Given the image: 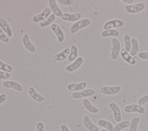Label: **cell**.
Returning <instances> with one entry per match:
<instances>
[{"instance_id": "obj_36", "label": "cell", "mask_w": 148, "mask_h": 131, "mask_svg": "<svg viewBox=\"0 0 148 131\" xmlns=\"http://www.w3.org/2000/svg\"><path fill=\"white\" fill-rule=\"evenodd\" d=\"M58 2L65 6H71L73 4V1L71 0H58Z\"/></svg>"}, {"instance_id": "obj_25", "label": "cell", "mask_w": 148, "mask_h": 131, "mask_svg": "<svg viewBox=\"0 0 148 131\" xmlns=\"http://www.w3.org/2000/svg\"><path fill=\"white\" fill-rule=\"evenodd\" d=\"M97 123L99 126L109 131H113V129H114L113 125L108 120H106L104 119H99L97 121Z\"/></svg>"}, {"instance_id": "obj_24", "label": "cell", "mask_w": 148, "mask_h": 131, "mask_svg": "<svg viewBox=\"0 0 148 131\" xmlns=\"http://www.w3.org/2000/svg\"><path fill=\"white\" fill-rule=\"evenodd\" d=\"M139 51V44L138 40L135 38H131V48L130 54L131 56L134 57Z\"/></svg>"}, {"instance_id": "obj_18", "label": "cell", "mask_w": 148, "mask_h": 131, "mask_svg": "<svg viewBox=\"0 0 148 131\" xmlns=\"http://www.w3.org/2000/svg\"><path fill=\"white\" fill-rule=\"evenodd\" d=\"M87 87V83L84 81H82L78 83H69L67 85V89L71 91H79L84 89Z\"/></svg>"}, {"instance_id": "obj_27", "label": "cell", "mask_w": 148, "mask_h": 131, "mask_svg": "<svg viewBox=\"0 0 148 131\" xmlns=\"http://www.w3.org/2000/svg\"><path fill=\"white\" fill-rule=\"evenodd\" d=\"M70 50H71V51L68 57V59L69 61L72 62L73 61H75L77 58V57L78 54V48L75 45L72 44L71 46Z\"/></svg>"}, {"instance_id": "obj_9", "label": "cell", "mask_w": 148, "mask_h": 131, "mask_svg": "<svg viewBox=\"0 0 148 131\" xmlns=\"http://www.w3.org/2000/svg\"><path fill=\"white\" fill-rule=\"evenodd\" d=\"M83 62V58L82 57H79L75 61H73L72 63L68 65L65 67V70L69 73L73 72L77 70L82 65Z\"/></svg>"}, {"instance_id": "obj_31", "label": "cell", "mask_w": 148, "mask_h": 131, "mask_svg": "<svg viewBox=\"0 0 148 131\" xmlns=\"http://www.w3.org/2000/svg\"><path fill=\"white\" fill-rule=\"evenodd\" d=\"M0 70L10 73V72L13 71V68L12 66L5 63L0 60Z\"/></svg>"}, {"instance_id": "obj_39", "label": "cell", "mask_w": 148, "mask_h": 131, "mask_svg": "<svg viewBox=\"0 0 148 131\" xmlns=\"http://www.w3.org/2000/svg\"><path fill=\"white\" fill-rule=\"evenodd\" d=\"M60 130L61 131H71L68 127L65 124H62L60 126Z\"/></svg>"}, {"instance_id": "obj_2", "label": "cell", "mask_w": 148, "mask_h": 131, "mask_svg": "<svg viewBox=\"0 0 148 131\" xmlns=\"http://www.w3.org/2000/svg\"><path fill=\"white\" fill-rule=\"evenodd\" d=\"M112 48L110 51V58L113 60H116L120 53L121 51V43L120 40L116 38H112Z\"/></svg>"}, {"instance_id": "obj_32", "label": "cell", "mask_w": 148, "mask_h": 131, "mask_svg": "<svg viewBox=\"0 0 148 131\" xmlns=\"http://www.w3.org/2000/svg\"><path fill=\"white\" fill-rule=\"evenodd\" d=\"M0 40L4 43H8L10 40L9 38L5 34L4 31L0 28Z\"/></svg>"}, {"instance_id": "obj_13", "label": "cell", "mask_w": 148, "mask_h": 131, "mask_svg": "<svg viewBox=\"0 0 148 131\" xmlns=\"http://www.w3.org/2000/svg\"><path fill=\"white\" fill-rule=\"evenodd\" d=\"M82 14L80 13H62L61 18L62 20L68 21V22H76L81 19Z\"/></svg>"}, {"instance_id": "obj_6", "label": "cell", "mask_w": 148, "mask_h": 131, "mask_svg": "<svg viewBox=\"0 0 148 131\" xmlns=\"http://www.w3.org/2000/svg\"><path fill=\"white\" fill-rule=\"evenodd\" d=\"M124 22L120 19H112L107 21L103 24V30L114 29L115 28H120L124 26Z\"/></svg>"}, {"instance_id": "obj_10", "label": "cell", "mask_w": 148, "mask_h": 131, "mask_svg": "<svg viewBox=\"0 0 148 131\" xmlns=\"http://www.w3.org/2000/svg\"><path fill=\"white\" fill-rule=\"evenodd\" d=\"M51 10L49 7L46 8L41 13L34 16L32 18V20L34 23H40L46 20L51 14Z\"/></svg>"}, {"instance_id": "obj_29", "label": "cell", "mask_w": 148, "mask_h": 131, "mask_svg": "<svg viewBox=\"0 0 148 131\" xmlns=\"http://www.w3.org/2000/svg\"><path fill=\"white\" fill-rule=\"evenodd\" d=\"M56 16L54 14H51L49 17H48L46 20L44 21L39 23V26L42 28L46 27L49 26V25H51V24L53 23V21L56 19Z\"/></svg>"}, {"instance_id": "obj_21", "label": "cell", "mask_w": 148, "mask_h": 131, "mask_svg": "<svg viewBox=\"0 0 148 131\" xmlns=\"http://www.w3.org/2000/svg\"><path fill=\"white\" fill-rule=\"evenodd\" d=\"M83 106L90 113H92V114H96L99 112V109L93 105L88 99H84L83 100L82 102Z\"/></svg>"}, {"instance_id": "obj_23", "label": "cell", "mask_w": 148, "mask_h": 131, "mask_svg": "<svg viewBox=\"0 0 148 131\" xmlns=\"http://www.w3.org/2000/svg\"><path fill=\"white\" fill-rule=\"evenodd\" d=\"M120 35V32L118 30L116 29H111L103 30L101 33V38H106V37H113L116 38L118 37Z\"/></svg>"}, {"instance_id": "obj_5", "label": "cell", "mask_w": 148, "mask_h": 131, "mask_svg": "<svg viewBox=\"0 0 148 131\" xmlns=\"http://www.w3.org/2000/svg\"><path fill=\"white\" fill-rule=\"evenodd\" d=\"M121 91L120 85H104L100 88L101 92L106 95H113L119 93Z\"/></svg>"}, {"instance_id": "obj_37", "label": "cell", "mask_w": 148, "mask_h": 131, "mask_svg": "<svg viewBox=\"0 0 148 131\" xmlns=\"http://www.w3.org/2000/svg\"><path fill=\"white\" fill-rule=\"evenodd\" d=\"M45 126L42 122H39L36 125V129L35 131H44Z\"/></svg>"}, {"instance_id": "obj_15", "label": "cell", "mask_w": 148, "mask_h": 131, "mask_svg": "<svg viewBox=\"0 0 148 131\" xmlns=\"http://www.w3.org/2000/svg\"><path fill=\"white\" fill-rule=\"evenodd\" d=\"M120 55L122 59L127 63L131 65H135L136 64V59L134 58V57L131 56L130 53L127 52L124 48L121 49Z\"/></svg>"}, {"instance_id": "obj_22", "label": "cell", "mask_w": 148, "mask_h": 131, "mask_svg": "<svg viewBox=\"0 0 148 131\" xmlns=\"http://www.w3.org/2000/svg\"><path fill=\"white\" fill-rule=\"evenodd\" d=\"M71 50L69 48H65L60 53H57L54 56V59L57 61H61L68 57Z\"/></svg>"}, {"instance_id": "obj_4", "label": "cell", "mask_w": 148, "mask_h": 131, "mask_svg": "<svg viewBox=\"0 0 148 131\" xmlns=\"http://www.w3.org/2000/svg\"><path fill=\"white\" fill-rule=\"evenodd\" d=\"M96 93L95 91L92 88H87L83 89L82 91L73 92L72 93V98L75 99H81L83 98L91 96L94 95Z\"/></svg>"}, {"instance_id": "obj_40", "label": "cell", "mask_w": 148, "mask_h": 131, "mask_svg": "<svg viewBox=\"0 0 148 131\" xmlns=\"http://www.w3.org/2000/svg\"><path fill=\"white\" fill-rule=\"evenodd\" d=\"M121 1L123 3H127L128 5H131V3H132L134 2L133 0H121Z\"/></svg>"}, {"instance_id": "obj_14", "label": "cell", "mask_w": 148, "mask_h": 131, "mask_svg": "<svg viewBox=\"0 0 148 131\" xmlns=\"http://www.w3.org/2000/svg\"><path fill=\"white\" fill-rule=\"evenodd\" d=\"M22 43L24 47L29 52L34 53L36 51V47L31 42L29 36L27 34H24L22 37Z\"/></svg>"}, {"instance_id": "obj_19", "label": "cell", "mask_w": 148, "mask_h": 131, "mask_svg": "<svg viewBox=\"0 0 148 131\" xmlns=\"http://www.w3.org/2000/svg\"><path fill=\"white\" fill-rule=\"evenodd\" d=\"M0 28L4 31L9 38H10L12 36V30L10 25L8 21L2 17H0Z\"/></svg>"}, {"instance_id": "obj_35", "label": "cell", "mask_w": 148, "mask_h": 131, "mask_svg": "<svg viewBox=\"0 0 148 131\" xmlns=\"http://www.w3.org/2000/svg\"><path fill=\"white\" fill-rule=\"evenodd\" d=\"M138 57L140 59L148 61V51H142L138 54Z\"/></svg>"}, {"instance_id": "obj_12", "label": "cell", "mask_w": 148, "mask_h": 131, "mask_svg": "<svg viewBox=\"0 0 148 131\" xmlns=\"http://www.w3.org/2000/svg\"><path fill=\"white\" fill-rule=\"evenodd\" d=\"M2 85L5 88L13 89L18 92H21L23 90L22 85L16 81L5 80L2 83Z\"/></svg>"}, {"instance_id": "obj_34", "label": "cell", "mask_w": 148, "mask_h": 131, "mask_svg": "<svg viewBox=\"0 0 148 131\" xmlns=\"http://www.w3.org/2000/svg\"><path fill=\"white\" fill-rule=\"evenodd\" d=\"M11 76V74L10 73L5 72L2 70H0V79L1 80H8Z\"/></svg>"}, {"instance_id": "obj_16", "label": "cell", "mask_w": 148, "mask_h": 131, "mask_svg": "<svg viewBox=\"0 0 148 131\" xmlns=\"http://www.w3.org/2000/svg\"><path fill=\"white\" fill-rule=\"evenodd\" d=\"M83 123L84 126L89 131H99L98 127L95 125L87 115H85L83 118Z\"/></svg>"}, {"instance_id": "obj_41", "label": "cell", "mask_w": 148, "mask_h": 131, "mask_svg": "<svg viewBox=\"0 0 148 131\" xmlns=\"http://www.w3.org/2000/svg\"><path fill=\"white\" fill-rule=\"evenodd\" d=\"M99 131H109V130H106V129H103L100 130Z\"/></svg>"}, {"instance_id": "obj_33", "label": "cell", "mask_w": 148, "mask_h": 131, "mask_svg": "<svg viewBox=\"0 0 148 131\" xmlns=\"http://www.w3.org/2000/svg\"><path fill=\"white\" fill-rule=\"evenodd\" d=\"M147 103H148V93L141 96L138 100V104L140 106H143Z\"/></svg>"}, {"instance_id": "obj_8", "label": "cell", "mask_w": 148, "mask_h": 131, "mask_svg": "<svg viewBox=\"0 0 148 131\" xmlns=\"http://www.w3.org/2000/svg\"><path fill=\"white\" fill-rule=\"evenodd\" d=\"M109 107L113 113V118L116 122H120L122 119L121 110L119 106L114 102H111L109 104Z\"/></svg>"}, {"instance_id": "obj_1", "label": "cell", "mask_w": 148, "mask_h": 131, "mask_svg": "<svg viewBox=\"0 0 148 131\" xmlns=\"http://www.w3.org/2000/svg\"><path fill=\"white\" fill-rule=\"evenodd\" d=\"M91 24V20L88 18H84L75 22L71 25L69 28L70 33L73 35L79 30L88 27Z\"/></svg>"}, {"instance_id": "obj_38", "label": "cell", "mask_w": 148, "mask_h": 131, "mask_svg": "<svg viewBox=\"0 0 148 131\" xmlns=\"http://www.w3.org/2000/svg\"><path fill=\"white\" fill-rule=\"evenodd\" d=\"M6 98H7L6 95V93H1V94L0 95V104H2V103H3L6 100Z\"/></svg>"}, {"instance_id": "obj_28", "label": "cell", "mask_w": 148, "mask_h": 131, "mask_svg": "<svg viewBox=\"0 0 148 131\" xmlns=\"http://www.w3.org/2000/svg\"><path fill=\"white\" fill-rule=\"evenodd\" d=\"M131 38L128 34H125L123 36L124 46V49L128 53H130L131 48Z\"/></svg>"}, {"instance_id": "obj_26", "label": "cell", "mask_w": 148, "mask_h": 131, "mask_svg": "<svg viewBox=\"0 0 148 131\" xmlns=\"http://www.w3.org/2000/svg\"><path fill=\"white\" fill-rule=\"evenodd\" d=\"M130 126V122L128 120L121 121L120 122H118L114 126L113 131H121L123 129L128 128Z\"/></svg>"}, {"instance_id": "obj_7", "label": "cell", "mask_w": 148, "mask_h": 131, "mask_svg": "<svg viewBox=\"0 0 148 131\" xmlns=\"http://www.w3.org/2000/svg\"><path fill=\"white\" fill-rule=\"evenodd\" d=\"M124 111L127 113H136L140 114H144L145 113V108L138 104H128L124 107Z\"/></svg>"}, {"instance_id": "obj_17", "label": "cell", "mask_w": 148, "mask_h": 131, "mask_svg": "<svg viewBox=\"0 0 148 131\" xmlns=\"http://www.w3.org/2000/svg\"><path fill=\"white\" fill-rule=\"evenodd\" d=\"M49 7L50 8L51 12H53L56 16L61 17L62 14V12L58 6L57 3V1L56 0H49L48 1Z\"/></svg>"}, {"instance_id": "obj_11", "label": "cell", "mask_w": 148, "mask_h": 131, "mask_svg": "<svg viewBox=\"0 0 148 131\" xmlns=\"http://www.w3.org/2000/svg\"><path fill=\"white\" fill-rule=\"evenodd\" d=\"M50 28L56 34L57 40L59 43H62L65 39V35L62 28L57 24H52L50 25Z\"/></svg>"}, {"instance_id": "obj_30", "label": "cell", "mask_w": 148, "mask_h": 131, "mask_svg": "<svg viewBox=\"0 0 148 131\" xmlns=\"http://www.w3.org/2000/svg\"><path fill=\"white\" fill-rule=\"evenodd\" d=\"M140 121V118L139 117H134L130 122V131H137L138 126Z\"/></svg>"}, {"instance_id": "obj_20", "label": "cell", "mask_w": 148, "mask_h": 131, "mask_svg": "<svg viewBox=\"0 0 148 131\" xmlns=\"http://www.w3.org/2000/svg\"><path fill=\"white\" fill-rule=\"evenodd\" d=\"M28 92L30 97L36 102H42L45 99L44 96L38 93L33 87H29L28 89Z\"/></svg>"}, {"instance_id": "obj_3", "label": "cell", "mask_w": 148, "mask_h": 131, "mask_svg": "<svg viewBox=\"0 0 148 131\" xmlns=\"http://www.w3.org/2000/svg\"><path fill=\"white\" fill-rule=\"evenodd\" d=\"M145 7V3L140 2L132 5H126L124 6V9L126 12L130 14H135L143 10Z\"/></svg>"}]
</instances>
